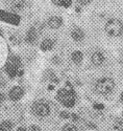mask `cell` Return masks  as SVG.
I'll use <instances>...</instances> for the list:
<instances>
[{"instance_id":"obj_5","label":"cell","mask_w":123,"mask_h":131,"mask_svg":"<svg viewBox=\"0 0 123 131\" xmlns=\"http://www.w3.org/2000/svg\"><path fill=\"white\" fill-rule=\"evenodd\" d=\"M23 93H24L23 89H22L21 87H19V86H16V87H14V88L10 89L9 97H10V100H13V101H18V100L21 99L22 96H23Z\"/></svg>"},{"instance_id":"obj_7","label":"cell","mask_w":123,"mask_h":131,"mask_svg":"<svg viewBox=\"0 0 123 131\" xmlns=\"http://www.w3.org/2000/svg\"><path fill=\"white\" fill-rule=\"evenodd\" d=\"M48 24L51 28H59L62 24H63V20L61 17H51L49 20H48Z\"/></svg>"},{"instance_id":"obj_26","label":"cell","mask_w":123,"mask_h":131,"mask_svg":"<svg viewBox=\"0 0 123 131\" xmlns=\"http://www.w3.org/2000/svg\"><path fill=\"white\" fill-rule=\"evenodd\" d=\"M52 2H53L55 5H61L62 0H52Z\"/></svg>"},{"instance_id":"obj_10","label":"cell","mask_w":123,"mask_h":131,"mask_svg":"<svg viewBox=\"0 0 123 131\" xmlns=\"http://www.w3.org/2000/svg\"><path fill=\"white\" fill-rule=\"evenodd\" d=\"M5 71L7 72V74L9 75V77L13 79V78H15V75L17 74L18 69H17V67H15L14 65H12L10 63H7L6 66H5Z\"/></svg>"},{"instance_id":"obj_28","label":"cell","mask_w":123,"mask_h":131,"mask_svg":"<svg viewBox=\"0 0 123 131\" xmlns=\"http://www.w3.org/2000/svg\"><path fill=\"white\" fill-rule=\"evenodd\" d=\"M4 85H5V82H4L3 79L1 78V75H0V86H1V87H4Z\"/></svg>"},{"instance_id":"obj_21","label":"cell","mask_w":123,"mask_h":131,"mask_svg":"<svg viewBox=\"0 0 123 131\" xmlns=\"http://www.w3.org/2000/svg\"><path fill=\"white\" fill-rule=\"evenodd\" d=\"M93 107H94V109H97V110H102V109H104V106L102 104H98V103L94 104Z\"/></svg>"},{"instance_id":"obj_3","label":"cell","mask_w":123,"mask_h":131,"mask_svg":"<svg viewBox=\"0 0 123 131\" xmlns=\"http://www.w3.org/2000/svg\"><path fill=\"white\" fill-rule=\"evenodd\" d=\"M105 30L110 36H120L123 31V24L118 19H111L105 25Z\"/></svg>"},{"instance_id":"obj_13","label":"cell","mask_w":123,"mask_h":131,"mask_svg":"<svg viewBox=\"0 0 123 131\" xmlns=\"http://www.w3.org/2000/svg\"><path fill=\"white\" fill-rule=\"evenodd\" d=\"M71 58H72V60H73V62H74L75 64H79V63L83 61V53H81L80 51L76 50V51H74V52L72 53Z\"/></svg>"},{"instance_id":"obj_34","label":"cell","mask_w":123,"mask_h":131,"mask_svg":"<svg viewBox=\"0 0 123 131\" xmlns=\"http://www.w3.org/2000/svg\"><path fill=\"white\" fill-rule=\"evenodd\" d=\"M0 131H3V130H2V129H0Z\"/></svg>"},{"instance_id":"obj_23","label":"cell","mask_w":123,"mask_h":131,"mask_svg":"<svg viewBox=\"0 0 123 131\" xmlns=\"http://www.w3.org/2000/svg\"><path fill=\"white\" fill-rule=\"evenodd\" d=\"M29 131H40V128L38 127V126H31L30 128H29Z\"/></svg>"},{"instance_id":"obj_18","label":"cell","mask_w":123,"mask_h":131,"mask_svg":"<svg viewBox=\"0 0 123 131\" xmlns=\"http://www.w3.org/2000/svg\"><path fill=\"white\" fill-rule=\"evenodd\" d=\"M72 3V0H62V2H61V5L65 6V7H69Z\"/></svg>"},{"instance_id":"obj_12","label":"cell","mask_w":123,"mask_h":131,"mask_svg":"<svg viewBox=\"0 0 123 131\" xmlns=\"http://www.w3.org/2000/svg\"><path fill=\"white\" fill-rule=\"evenodd\" d=\"M52 47H53V41L50 40V39H45L41 44V49L44 50V51L50 50Z\"/></svg>"},{"instance_id":"obj_27","label":"cell","mask_w":123,"mask_h":131,"mask_svg":"<svg viewBox=\"0 0 123 131\" xmlns=\"http://www.w3.org/2000/svg\"><path fill=\"white\" fill-rule=\"evenodd\" d=\"M87 126H88V127H90L91 129H95V128H96V125H95V124H91V123H88Z\"/></svg>"},{"instance_id":"obj_31","label":"cell","mask_w":123,"mask_h":131,"mask_svg":"<svg viewBox=\"0 0 123 131\" xmlns=\"http://www.w3.org/2000/svg\"><path fill=\"white\" fill-rule=\"evenodd\" d=\"M53 88H54V86H53V85H50V86L48 87V89H49V90H52Z\"/></svg>"},{"instance_id":"obj_11","label":"cell","mask_w":123,"mask_h":131,"mask_svg":"<svg viewBox=\"0 0 123 131\" xmlns=\"http://www.w3.org/2000/svg\"><path fill=\"white\" fill-rule=\"evenodd\" d=\"M25 5V1L24 0H13L12 1V8L14 10H21V9H23Z\"/></svg>"},{"instance_id":"obj_25","label":"cell","mask_w":123,"mask_h":131,"mask_svg":"<svg viewBox=\"0 0 123 131\" xmlns=\"http://www.w3.org/2000/svg\"><path fill=\"white\" fill-rule=\"evenodd\" d=\"M4 100H5V95H4L3 93L0 92V103H2Z\"/></svg>"},{"instance_id":"obj_1","label":"cell","mask_w":123,"mask_h":131,"mask_svg":"<svg viewBox=\"0 0 123 131\" xmlns=\"http://www.w3.org/2000/svg\"><path fill=\"white\" fill-rule=\"evenodd\" d=\"M67 85L70 89H60L58 91V100L66 107H73L75 103V92L73 91L70 83H67Z\"/></svg>"},{"instance_id":"obj_32","label":"cell","mask_w":123,"mask_h":131,"mask_svg":"<svg viewBox=\"0 0 123 131\" xmlns=\"http://www.w3.org/2000/svg\"><path fill=\"white\" fill-rule=\"evenodd\" d=\"M76 12H80V8L79 7H76Z\"/></svg>"},{"instance_id":"obj_17","label":"cell","mask_w":123,"mask_h":131,"mask_svg":"<svg viewBox=\"0 0 123 131\" xmlns=\"http://www.w3.org/2000/svg\"><path fill=\"white\" fill-rule=\"evenodd\" d=\"M63 130L64 131H77V128L72 124H67V125L64 126Z\"/></svg>"},{"instance_id":"obj_22","label":"cell","mask_w":123,"mask_h":131,"mask_svg":"<svg viewBox=\"0 0 123 131\" xmlns=\"http://www.w3.org/2000/svg\"><path fill=\"white\" fill-rule=\"evenodd\" d=\"M91 2V0H79V3L81 5H86V4H89Z\"/></svg>"},{"instance_id":"obj_15","label":"cell","mask_w":123,"mask_h":131,"mask_svg":"<svg viewBox=\"0 0 123 131\" xmlns=\"http://www.w3.org/2000/svg\"><path fill=\"white\" fill-rule=\"evenodd\" d=\"M114 128L118 131H123V121L119 118H116L114 121Z\"/></svg>"},{"instance_id":"obj_29","label":"cell","mask_w":123,"mask_h":131,"mask_svg":"<svg viewBox=\"0 0 123 131\" xmlns=\"http://www.w3.org/2000/svg\"><path fill=\"white\" fill-rule=\"evenodd\" d=\"M52 61H53L55 64H58V63H60V58H58V57H54V58L52 59Z\"/></svg>"},{"instance_id":"obj_24","label":"cell","mask_w":123,"mask_h":131,"mask_svg":"<svg viewBox=\"0 0 123 131\" xmlns=\"http://www.w3.org/2000/svg\"><path fill=\"white\" fill-rule=\"evenodd\" d=\"M71 116H72V118H73V121H74V122H77V121H79V116H78L77 114L73 113V114H72Z\"/></svg>"},{"instance_id":"obj_33","label":"cell","mask_w":123,"mask_h":131,"mask_svg":"<svg viewBox=\"0 0 123 131\" xmlns=\"http://www.w3.org/2000/svg\"><path fill=\"white\" fill-rule=\"evenodd\" d=\"M121 101H122V102H123V92H122V93H121Z\"/></svg>"},{"instance_id":"obj_16","label":"cell","mask_w":123,"mask_h":131,"mask_svg":"<svg viewBox=\"0 0 123 131\" xmlns=\"http://www.w3.org/2000/svg\"><path fill=\"white\" fill-rule=\"evenodd\" d=\"M10 64L14 65L15 67H19L21 65V59L18 57V56H13L12 58H10Z\"/></svg>"},{"instance_id":"obj_20","label":"cell","mask_w":123,"mask_h":131,"mask_svg":"<svg viewBox=\"0 0 123 131\" xmlns=\"http://www.w3.org/2000/svg\"><path fill=\"white\" fill-rule=\"evenodd\" d=\"M10 41H13V42L15 43V44H19L21 40H20L17 36H12V37H10Z\"/></svg>"},{"instance_id":"obj_4","label":"cell","mask_w":123,"mask_h":131,"mask_svg":"<svg viewBox=\"0 0 123 131\" xmlns=\"http://www.w3.org/2000/svg\"><path fill=\"white\" fill-rule=\"evenodd\" d=\"M32 111L38 116H47L50 112L49 106L42 102H36L32 105Z\"/></svg>"},{"instance_id":"obj_30","label":"cell","mask_w":123,"mask_h":131,"mask_svg":"<svg viewBox=\"0 0 123 131\" xmlns=\"http://www.w3.org/2000/svg\"><path fill=\"white\" fill-rule=\"evenodd\" d=\"M18 131H26V129H25V128H23V127H20V128L18 129Z\"/></svg>"},{"instance_id":"obj_14","label":"cell","mask_w":123,"mask_h":131,"mask_svg":"<svg viewBox=\"0 0 123 131\" xmlns=\"http://www.w3.org/2000/svg\"><path fill=\"white\" fill-rule=\"evenodd\" d=\"M13 128V124L8 121H3L0 124V129H2L3 131H10Z\"/></svg>"},{"instance_id":"obj_2","label":"cell","mask_w":123,"mask_h":131,"mask_svg":"<svg viewBox=\"0 0 123 131\" xmlns=\"http://www.w3.org/2000/svg\"><path fill=\"white\" fill-rule=\"evenodd\" d=\"M115 83L111 78H101L96 83V90L101 94H107L114 89Z\"/></svg>"},{"instance_id":"obj_8","label":"cell","mask_w":123,"mask_h":131,"mask_svg":"<svg viewBox=\"0 0 123 131\" xmlns=\"http://www.w3.org/2000/svg\"><path fill=\"white\" fill-rule=\"evenodd\" d=\"M92 62L95 65H101L104 62V56L100 51H96L92 54Z\"/></svg>"},{"instance_id":"obj_9","label":"cell","mask_w":123,"mask_h":131,"mask_svg":"<svg viewBox=\"0 0 123 131\" xmlns=\"http://www.w3.org/2000/svg\"><path fill=\"white\" fill-rule=\"evenodd\" d=\"M71 36H72V38H73L75 41H80V40H83V39H84L85 34H84V31H83L80 28L76 27V28H74V29L72 30Z\"/></svg>"},{"instance_id":"obj_19","label":"cell","mask_w":123,"mask_h":131,"mask_svg":"<svg viewBox=\"0 0 123 131\" xmlns=\"http://www.w3.org/2000/svg\"><path fill=\"white\" fill-rule=\"evenodd\" d=\"M60 116H61L62 118H65V119H67V118H68V117L70 116V114H69L68 112H67V111H62V112L60 113Z\"/></svg>"},{"instance_id":"obj_6","label":"cell","mask_w":123,"mask_h":131,"mask_svg":"<svg viewBox=\"0 0 123 131\" xmlns=\"http://www.w3.org/2000/svg\"><path fill=\"white\" fill-rule=\"evenodd\" d=\"M38 39V32L36 30L35 27H30L29 30L27 31V34H26V42L29 43V44H33Z\"/></svg>"}]
</instances>
